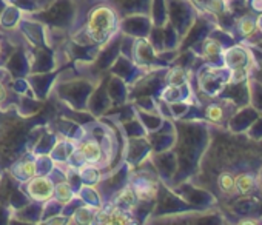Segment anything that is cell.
Listing matches in <instances>:
<instances>
[{
	"label": "cell",
	"mask_w": 262,
	"mask_h": 225,
	"mask_svg": "<svg viewBox=\"0 0 262 225\" xmlns=\"http://www.w3.org/2000/svg\"><path fill=\"white\" fill-rule=\"evenodd\" d=\"M120 17L111 5L105 0L94 4L85 16L83 25L76 30L70 37L73 43L83 47L102 48L105 47L119 31Z\"/></svg>",
	"instance_id": "6da1fadb"
},
{
	"label": "cell",
	"mask_w": 262,
	"mask_h": 225,
	"mask_svg": "<svg viewBox=\"0 0 262 225\" xmlns=\"http://www.w3.org/2000/svg\"><path fill=\"white\" fill-rule=\"evenodd\" d=\"M4 111L0 119V168H8L16 159L27 153L28 138L36 127L34 116H24L20 112L14 115L8 109Z\"/></svg>",
	"instance_id": "7a4b0ae2"
},
{
	"label": "cell",
	"mask_w": 262,
	"mask_h": 225,
	"mask_svg": "<svg viewBox=\"0 0 262 225\" xmlns=\"http://www.w3.org/2000/svg\"><path fill=\"white\" fill-rule=\"evenodd\" d=\"M90 4V0H53L43 10L25 14V17L48 30L71 36L83 25Z\"/></svg>",
	"instance_id": "3957f363"
},
{
	"label": "cell",
	"mask_w": 262,
	"mask_h": 225,
	"mask_svg": "<svg viewBox=\"0 0 262 225\" xmlns=\"http://www.w3.org/2000/svg\"><path fill=\"white\" fill-rule=\"evenodd\" d=\"M100 77H90V79L79 77V79L63 80V82H60L59 85L54 86V91H56V94L59 96V99L63 103L70 105L71 109L85 111L90 94L96 88Z\"/></svg>",
	"instance_id": "277c9868"
},
{
	"label": "cell",
	"mask_w": 262,
	"mask_h": 225,
	"mask_svg": "<svg viewBox=\"0 0 262 225\" xmlns=\"http://www.w3.org/2000/svg\"><path fill=\"white\" fill-rule=\"evenodd\" d=\"M19 185L31 202L43 205L48 200L54 199V181L50 174H36L30 181Z\"/></svg>",
	"instance_id": "5b68a950"
},
{
	"label": "cell",
	"mask_w": 262,
	"mask_h": 225,
	"mask_svg": "<svg viewBox=\"0 0 262 225\" xmlns=\"http://www.w3.org/2000/svg\"><path fill=\"white\" fill-rule=\"evenodd\" d=\"M76 148L83 156L86 164L99 167L102 170V173H103V168L111 165V159L105 153V150L100 145V142H97L88 133H83L79 139H76Z\"/></svg>",
	"instance_id": "8992f818"
},
{
	"label": "cell",
	"mask_w": 262,
	"mask_h": 225,
	"mask_svg": "<svg viewBox=\"0 0 262 225\" xmlns=\"http://www.w3.org/2000/svg\"><path fill=\"white\" fill-rule=\"evenodd\" d=\"M106 85H108V77H100L96 88L90 94V99L86 103V111H90L94 118L105 116V112L113 108V102L110 99Z\"/></svg>",
	"instance_id": "52a82bcc"
},
{
	"label": "cell",
	"mask_w": 262,
	"mask_h": 225,
	"mask_svg": "<svg viewBox=\"0 0 262 225\" xmlns=\"http://www.w3.org/2000/svg\"><path fill=\"white\" fill-rule=\"evenodd\" d=\"M158 53L151 42L148 40V36L144 37H135L133 47H131V60L135 62L138 68L145 71L147 68H151L153 63H156Z\"/></svg>",
	"instance_id": "ba28073f"
},
{
	"label": "cell",
	"mask_w": 262,
	"mask_h": 225,
	"mask_svg": "<svg viewBox=\"0 0 262 225\" xmlns=\"http://www.w3.org/2000/svg\"><path fill=\"white\" fill-rule=\"evenodd\" d=\"M10 171V174L19 182H27L30 181L31 177H34L36 174H39V170H37V158L33 156V153L27 151L24 153L19 159H16L8 168H5Z\"/></svg>",
	"instance_id": "9c48e42d"
},
{
	"label": "cell",
	"mask_w": 262,
	"mask_h": 225,
	"mask_svg": "<svg viewBox=\"0 0 262 225\" xmlns=\"http://www.w3.org/2000/svg\"><path fill=\"white\" fill-rule=\"evenodd\" d=\"M96 223H105V225H128V223H136L133 214L129 211H125L122 208L114 207L110 202H105L100 208H97L96 213Z\"/></svg>",
	"instance_id": "30bf717a"
},
{
	"label": "cell",
	"mask_w": 262,
	"mask_h": 225,
	"mask_svg": "<svg viewBox=\"0 0 262 225\" xmlns=\"http://www.w3.org/2000/svg\"><path fill=\"white\" fill-rule=\"evenodd\" d=\"M125 159L126 164L129 167H135L139 162H142L144 159H147L151 154V147H150V141L145 139V136L141 138H128L125 142Z\"/></svg>",
	"instance_id": "8fae6325"
},
{
	"label": "cell",
	"mask_w": 262,
	"mask_h": 225,
	"mask_svg": "<svg viewBox=\"0 0 262 225\" xmlns=\"http://www.w3.org/2000/svg\"><path fill=\"white\" fill-rule=\"evenodd\" d=\"M105 2L114 8L120 19H123L135 14L150 16L153 0H105Z\"/></svg>",
	"instance_id": "7c38bea8"
},
{
	"label": "cell",
	"mask_w": 262,
	"mask_h": 225,
	"mask_svg": "<svg viewBox=\"0 0 262 225\" xmlns=\"http://www.w3.org/2000/svg\"><path fill=\"white\" fill-rule=\"evenodd\" d=\"M119 30L131 37H144L148 36L151 30V19L150 16L145 14H135V16H128L120 19Z\"/></svg>",
	"instance_id": "4fadbf2b"
},
{
	"label": "cell",
	"mask_w": 262,
	"mask_h": 225,
	"mask_svg": "<svg viewBox=\"0 0 262 225\" xmlns=\"http://www.w3.org/2000/svg\"><path fill=\"white\" fill-rule=\"evenodd\" d=\"M110 204H113L117 208H122L125 211H133L136 208V205L139 204V199L135 193V190L131 188L129 184L123 185L117 193H114V196L108 200Z\"/></svg>",
	"instance_id": "5bb4252c"
},
{
	"label": "cell",
	"mask_w": 262,
	"mask_h": 225,
	"mask_svg": "<svg viewBox=\"0 0 262 225\" xmlns=\"http://www.w3.org/2000/svg\"><path fill=\"white\" fill-rule=\"evenodd\" d=\"M77 171H79L82 185H88V187H96L103 176L102 170L96 165H91V164L82 165L80 168H77Z\"/></svg>",
	"instance_id": "9a60e30c"
},
{
	"label": "cell",
	"mask_w": 262,
	"mask_h": 225,
	"mask_svg": "<svg viewBox=\"0 0 262 225\" xmlns=\"http://www.w3.org/2000/svg\"><path fill=\"white\" fill-rule=\"evenodd\" d=\"M248 62L247 54L241 50V48H231L228 51H225V63L227 66L236 70V68H244Z\"/></svg>",
	"instance_id": "2e32d148"
},
{
	"label": "cell",
	"mask_w": 262,
	"mask_h": 225,
	"mask_svg": "<svg viewBox=\"0 0 262 225\" xmlns=\"http://www.w3.org/2000/svg\"><path fill=\"white\" fill-rule=\"evenodd\" d=\"M165 82H167V85H171V86H185L187 85V71L181 66H174L167 73Z\"/></svg>",
	"instance_id": "e0dca14e"
},
{
	"label": "cell",
	"mask_w": 262,
	"mask_h": 225,
	"mask_svg": "<svg viewBox=\"0 0 262 225\" xmlns=\"http://www.w3.org/2000/svg\"><path fill=\"white\" fill-rule=\"evenodd\" d=\"M161 99H162V102H167V103H178V102L184 100L182 86H171V85H167V86L161 91Z\"/></svg>",
	"instance_id": "ac0fdd59"
},
{
	"label": "cell",
	"mask_w": 262,
	"mask_h": 225,
	"mask_svg": "<svg viewBox=\"0 0 262 225\" xmlns=\"http://www.w3.org/2000/svg\"><path fill=\"white\" fill-rule=\"evenodd\" d=\"M254 188V177L251 174H239L234 179V190L241 194H248Z\"/></svg>",
	"instance_id": "d6986e66"
},
{
	"label": "cell",
	"mask_w": 262,
	"mask_h": 225,
	"mask_svg": "<svg viewBox=\"0 0 262 225\" xmlns=\"http://www.w3.org/2000/svg\"><path fill=\"white\" fill-rule=\"evenodd\" d=\"M202 53H204L205 57L211 59V57H214V56H217V54L222 53V47L214 39H205V42L202 45Z\"/></svg>",
	"instance_id": "ffe728a7"
},
{
	"label": "cell",
	"mask_w": 262,
	"mask_h": 225,
	"mask_svg": "<svg viewBox=\"0 0 262 225\" xmlns=\"http://www.w3.org/2000/svg\"><path fill=\"white\" fill-rule=\"evenodd\" d=\"M2 76H0V109H10L8 106L11 105V93H10L8 86H7V83L2 80Z\"/></svg>",
	"instance_id": "44dd1931"
},
{
	"label": "cell",
	"mask_w": 262,
	"mask_h": 225,
	"mask_svg": "<svg viewBox=\"0 0 262 225\" xmlns=\"http://www.w3.org/2000/svg\"><path fill=\"white\" fill-rule=\"evenodd\" d=\"M256 28H257L256 20L251 19V17H244V19L239 20V33H241V36H244V37L251 36V34L254 33Z\"/></svg>",
	"instance_id": "7402d4cb"
},
{
	"label": "cell",
	"mask_w": 262,
	"mask_h": 225,
	"mask_svg": "<svg viewBox=\"0 0 262 225\" xmlns=\"http://www.w3.org/2000/svg\"><path fill=\"white\" fill-rule=\"evenodd\" d=\"M205 116H207V119L211 121V122H221L222 118H224V109L221 108V105L211 103V105H208L207 109H205Z\"/></svg>",
	"instance_id": "603a6c76"
},
{
	"label": "cell",
	"mask_w": 262,
	"mask_h": 225,
	"mask_svg": "<svg viewBox=\"0 0 262 225\" xmlns=\"http://www.w3.org/2000/svg\"><path fill=\"white\" fill-rule=\"evenodd\" d=\"M217 185L224 193H231L234 191V177L230 173H222L217 177Z\"/></svg>",
	"instance_id": "cb8c5ba5"
},
{
	"label": "cell",
	"mask_w": 262,
	"mask_h": 225,
	"mask_svg": "<svg viewBox=\"0 0 262 225\" xmlns=\"http://www.w3.org/2000/svg\"><path fill=\"white\" fill-rule=\"evenodd\" d=\"M245 77H247L245 68H236V70H233V73H231V80H233V82H242Z\"/></svg>",
	"instance_id": "d4e9b609"
},
{
	"label": "cell",
	"mask_w": 262,
	"mask_h": 225,
	"mask_svg": "<svg viewBox=\"0 0 262 225\" xmlns=\"http://www.w3.org/2000/svg\"><path fill=\"white\" fill-rule=\"evenodd\" d=\"M7 54H5V40L2 39V37H0V63H2L4 62V59L7 60Z\"/></svg>",
	"instance_id": "484cf974"
},
{
	"label": "cell",
	"mask_w": 262,
	"mask_h": 225,
	"mask_svg": "<svg viewBox=\"0 0 262 225\" xmlns=\"http://www.w3.org/2000/svg\"><path fill=\"white\" fill-rule=\"evenodd\" d=\"M53 2V0H37V4H39V7H40V10H43L45 7H48L50 4ZM39 10V11H40Z\"/></svg>",
	"instance_id": "4316f807"
},
{
	"label": "cell",
	"mask_w": 262,
	"mask_h": 225,
	"mask_svg": "<svg viewBox=\"0 0 262 225\" xmlns=\"http://www.w3.org/2000/svg\"><path fill=\"white\" fill-rule=\"evenodd\" d=\"M256 25H257V27H259V28L262 30V16H260V17H259V19L256 20Z\"/></svg>",
	"instance_id": "83f0119b"
},
{
	"label": "cell",
	"mask_w": 262,
	"mask_h": 225,
	"mask_svg": "<svg viewBox=\"0 0 262 225\" xmlns=\"http://www.w3.org/2000/svg\"><path fill=\"white\" fill-rule=\"evenodd\" d=\"M90 2H91V4H93V2H94V0H90Z\"/></svg>",
	"instance_id": "f1b7e54d"
},
{
	"label": "cell",
	"mask_w": 262,
	"mask_h": 225,
	"mask_svg": "<svg viewBox=\"0 0 262 225\" xmlns=\"http://www.w3.org/2000/svg\"><path fill=\"white\" fill-rule=\"evenodd\" d=\"M97 2H99V0H97Z\"/></svg>",
	"instance_id": "f546056e"
}]
</instances>
